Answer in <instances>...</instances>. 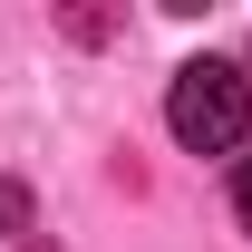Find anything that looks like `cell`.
<instances>
[{"mask_svg":"<svg viewBox=\"0 0 252 252\" xmlns=\"http://www.w3.org/2000/svg\"><path fill=\"white\" fill-rule=\"evenodd\" d=\"M165 126H175V146H194V156H243V136H252V78L233 59H185L175 88H165Z\"/></svg>","mask_w":252,"mask_h":252,"instance_id":"cell-1","label":"cell"},{"mask_svg":"<svg viewBox=\"0 0 252 252\" xmlns=\"http://www.w3.org/2000/svg\"><path fill=\"white\" fill-rule=\"evenodd\" d=\"M20 223H30V194H20V185H0V233H20Z\"/></svg>","mask_w":252,"mask_h":252,"instance_id":"cell-2","label":"cell"},{"mask_svg":"<svg viewBox=\"0 0 252 252\" xmlns=\"http://www.w3.org/2000/svg\"><path fill=\"white\" fill-rule=\"evenodd\" d=\"M233 214H243V233H252V156L233 165Z\"/></svg>","mask_w":252,"mask_h":252,"instance_id":"cell-3","label":"cell"}]
</instances>
